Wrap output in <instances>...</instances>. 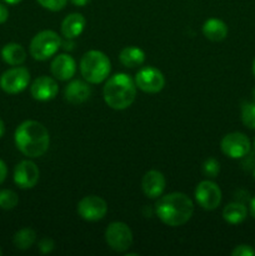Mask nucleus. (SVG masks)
<instances>
[{"mask_svg": "<svg viewBox=\"0 0 255 256\" xmlns=\"http://www.w3.org/2000/svg\"><path fill=\"white\" fill-rule=\"evenodd\" d=\"M92 95L89 84L82 80H72L66 85L64 90V96L69 104L80 105L86 102Z\"/></svg>", "mask_w": 255, "mask_h": 256, "instance_id": "nucleus-16", "label": "nucleus"}, {"mask_svg": "<svg viewBox=\"0 0 255 256\" xmlns=\"http://www.w3.org/2000/svg\"><path fill=\"white\" fill-rule=\"evenodd\" d=\"M102 95L108 106L114 110H125L132 106L136 96V84L130 75L119 72L106 80Z\"/></svg>", "mask_w": 255, "mask_h": 256, "instance_id": "nucleus-3", "label": "nucleus"}, {"mask_svg": "<svg viewBox=\"0 0 255 256\" xmlns=\"http://www.w3.org/2000/svg\"><path fill=\"white\" fill-rule=\"evenodd\" d=\"M76 210L79 216L85 222H99L106 215L108 204L100 196L89 195L80 200Z\"/></svg>", "mask_w": 255, "mask_h": 256, "instance_id": "nucleus-11", "label": "nucleus"}, {"mask_svg": "<svg viewBox=\"0 0 255 256\" xmlns=\"http://www.w3.org/2000/svg\"><path fill=\"white\" fill-rule=\"evenodd\" d=\"M9 18V10L2 2H0V24H4Z\"/></svg>", "mask_w": 255, "mask_h": 256, "instance_id": "nucleus-29", "label": "nucleus"}, {"mask_svg": "<svg viewBox=\"0 0 255 256\" xmlns=\"http://www.w3.org/2000/svg\"><path fill=\"white\" fill-rule=\"evenodd\" d=\"M19 202V198L18 194L12 190L5 189L0 192V208L4 210H12Z\"/></svg>", "mask_w": 255, "mask_h": 256, "instance_id": "nucleus-24", "label": "nucleus"}, {"mask_svg": "<svg viewBox=\"0 0 255 256\" xmlns=\"http://www.w3.org/2000/svg\"><path fill=\"white\" fill-rule=\"evenodd\" d=\"M232 256H255V250L250 245L242 244L235 246V249L232 252Z\"/></svg>", "mask_w": 255, "mask_h": 256, "instance_id": "nucleus-27", "label": "nucleus"}, {"mask_svg": "<svg viewBox=\"0 0 255 256\" xmlns=\"http://www.w3.org/2000/svg\"><path fill=\"white\" fill-rule=\"evenodd\" d=\"M135 84L142 92L156 94L165 86V78L160 70L152 66H145L135 75Z\"/></svg>", "mask_w": 255, "mask_h": 256, "instance_id": "nucleus-10", "label": "nucleus"}, {"mask_svg": "<svg viewBox=\"0 0 255 256\" xmlns=\"http://www.w3.org/2000/svg\"><path fill=\"white\" fill-rule=\"evenodd\" d=\"M254 150H255V139H254Z\"/></svg>", "mask_w": 255, "mask_h": 256, "instance_id": "nucleus-39", "label": "nucleus"}, {"mask_svg": "<svg viewBox=\"0 0 255 256\" xmlns=\"http://www.w3.org/2000/svg\"><path fill=\"white\" fill-rule=\"evenodd\" d=\"M4 132H5V124H4V122L2 120V118H0V138L4 135Z\"/></svg>", "mask_w": 255, "mask_h": 256, "instance_id": "nucleus-33", "label": "nucleus"}, {"mask_svg": "<svg viewBox=\"0 0 255 256\" xmlns=\"http://www.w3.org/2000/svg\"><path fill=\"white\" fill-rule=\"evenodd\" d=\"M2 59L12 66L22 65L26 60V52L18 42H9L2 49Z\"/></svg>", "mask_w": 255, "mask_h": 256, "instance_id": "nucleus-19", "label": "nucleus"}, {"mask_svg": "<svg viewBox=\"0 0 255 256\" xmlns=\"http://www.w3.org/2000/svg\"><path fill=\"white\" fill-rule=\"evenodd\" d=\"M50 70L56 79L65 82V80H70L75 75L76 62L70 55L60 54L54 58L50 65Z\"/></svg>", "mask_w": 255, "mask_h": 256, "instance_id": "nucleus-15", "label": "nucleus"}, {"mask_svg": "<svg viewBox=\"0 0 255 256\" xmlns=\"http://www.w3.org/2000/svg\"><path fill=\"white\" fill-rule=\"evenodd\" d=\"M55 242L52 238H44L39 242V250L42 254H49L54 250Z\"/></svg>", "mask_w": 255, "mask_h": 256, "instance_id": "nucleus-28", "label": "nucleus"}, {"mask_svg": "<svg viewBox=\"0 0 255 256\" xmlns=\"http://www.w3.org/2000/svg\"><path fill=\"white\" fill-rule=\"evenodd\" d=\"M2 249H0V255H2Z\"/></svg>", "mask_w": 255, "mask_h": 256, "instance_id": "nucleus-38", "label": "nucleus"}, {"mask_svg": "<svg viewBox=\"0 0 255 256\" xmlns=\"http://www.w3.org/2000/svg\"><path fill=\"white\" fill-rule=\"evenodd\" d=\"M44 9L50 12H60L66 6L68 0H36Z\"/></svg>", "mask_w": 255, "mask_h": 256, "instance_id": "nucleus-26", "label": "nucleus"}, {"mask_svg": "<svg viewBox=\"0 0 255 256\" xmlns=\"http://www.w3.org/2000/svg\"><path fill=\"white\" fill-rule=\"evenodd\" d=\"M59 92L58 82L50 76H40L32 82L30 94L38 102H49L56 96Z\"/></svg>", "mask_w": 255, "mask_h": 256, "instance_id": "nucleus-13", "label": "nucleus"}, {"mask_svg": "<svg viewBox=\"0 0 255 256\" xmlns=\"http://www.w3.org/2000/svg\"><path fill=\"white\" fill-rule=\"evenodd\" d=\"M202 172L206 176L210 178H216L220 172V164L216 159L214 158H209L205 160L204 165H202Z\"/></svg>", "mask_w": 255, "mask_h": 256, "instance_id": "nucleus-25", "label": "nucleus"}, {"mask_svg": "<svg viewBox=\"0 0 255 256\" xmlns=\"http://www.w3.org/2000/svg\"><path fill=\"white\" fill-rule=\"evenodd\" d=\"M248 216V209L242 202H230L222 210V218L226 222L232 225L242 224Z\"/></svg>", "mask_w": 255, "mask_h": 256, "instance_id": "nucleus-20", "label": "nucleus"}, {"mask_svg": "<svg viewBox=\"0 0 255 256\" xmlns=\"http://www.w3.org/2000/svg\"><path fill=\"white\" fill-rule=\"evenodd\" d=\"M14 142L18 150L28 158H40L48 152L50 145V135L46 128L35 120L22 122L16 128Z\"/></svg>", "mask_w": 255, "mask_h": 256, "instance_id": "nucleus-1", "label": "nucleus"}, {"mask_svg": "<svg viewBox=\"0 0 255 256\" xmlns=\"http://www.w3.org/2000/svg\"><path fill=\"white\" fill-rule=\"evenodd\" d=\"M36 242V232L30 228H25V229L19 230L15 232L14 238H12V242L19 250H28Z\"/></svg>", "mask_w": 255, "mask_h": 256, "instance_id": "nucleus-22", "label": "nucleus"}, {"mask_svg": "<svg viewBox=\"0 0 255 256\" xmlns=\"http://www.w3.org/2000/svg\"><path fill=\"white\" fill-rule=\"evenodd\" d=\"M5 2H6V4H10V5H15V4H19L20 2H22V0H4Z\"/></svg>", "mask_w": 255, "mask_h": 256, "instance_id": "nucleus-34", "label": "nucleus"}, {"mask_svg": "<svg viewBox=\"0 0 255 256\" xmlns=\"http://www.w3.org/2000/svg\"><path fill=\"white\" fill-rule=\"evenodd\" d=\"M39 168L32 160H22L14 169V182L20 189H32L39 182Z\"/></svg>", "mask_w": 255, "mask_h": 256, "instance_id": "nucleus-12", "label": "nucleus"}, {"mask_svg": "<svg viewBox=\"0 0 255 256\" xmlns=\"http://www.w3.org/2000/svg\"><path fill=\"white\" fill-rule=\"evenodd\" d=\"M30 82V72L26 68L14 66L8 69L0 76V88L6 94H19L24 92Z\"/></svg>", "mask_w": 255, "mask_h": 256, "instance_id": "nucleus-6", "label": "nucleus"}, {"mask_svg": "<svg viewBox=\"0 0 255 256\" xmlns=\"http://www.w3.org/2000/svg\"><path fill=\"white\" fill-rule=\"evenodd\" d=\"M252 74L255 75V58H254V60H252Z\"/></svg>", "mask_w": 255, "mask_h": 256, "instance_id": "nucleus-35", "label": "nucleus"}, {"mask_svg": "<svg viewBox=\"0 0 255 256\" xmlns=\"http://www.w3.org/2000/svg\"><path fill=\"white\" fill-rule=\"evenodd\" d=\"M250 214L255 219V195L252 196V199L250 200Z\"/></svg>", "mask_w": 255, "mask_h": 256, "instance_id": "nucleus-32", "label": "nucleus"}, {"mask_svg": "<svg viewBox=\"0 0 255 256\" xmlns=\"http://www.w3.org/2000/svg\"><path fill=\"white\" fill-rule=\"evenodd\" d=\"M252 178H254V180H255V168H254V170H252Z\"/></svg>", "mask_w": 255, "mask_h": 256, "instance_id": "nucleus-37", "label": "nucleus"}, {"mask_svg": "<svg viewBox=\"0 0 255 256\" xmlns=\"http://www.w3.org/2000/svg\"><path fill=\"white\" fill-rule=\"evenodd\" d=\"M242 122L249 129L255 130V102H245L242 106Z\"/></svg>", "mask_w": 255, "mask_h": 256, "instance_id": "nucleus-23", "label": "nucleus"}, {"mask_svg": "<svg viewBox=\"0 0 255 256\" xmlns=\"http://www.w3.org/2000/svg\"><path fill=\"white\" fill-rule=\"evenodd\" d=\"M252 102H255V88L252 89Z\"/></svg>", "mask_w": 255, "mask_h": 256, "instance_id": "nucleus-36", "label": "nucleus"}, {"mask_svg": "<svg viewBox=\"0 0 255 256\" xmlns=\"http://www.w3.org/2000/svg\"><path fill=\"white\" fill-rule=\"evenodd\" d=\"M108 245L116 252H124L132 244V232L125 222H112L105 230Z\"/></svg>", "mask_w": 255, "mask_h": 256, "instance_id": "nucleus-7", "label": "nucleus"}, {"mask_svg": "<svg viewBox=\"0 0 255 256\" xmlns=\"http://www.w3.org/2000/svg\"><path fill=\"white\" fill-rule=\"evenodd\" d=\"M86 20L80 12H72L65 16L62 22V34L66 39H75L84 32Z\"/></svg>", "mask_w": 255, "mask_h": 256, "instance_id": "nucleus-17", "label": "nucleus"}, {"mask_svg": "<svg viewBox=\"0 0 255 256\" xmlns=\"http://www.w3.org/2000/svg\"><path fill=\"white\" fill-rule=\"evenodd\" d=\"M155 212L168 226H182L192 219L194 204L186 194L172 192L160 196L155 205Z\"/></svg>", "mask_w": 255, "mask_h": 256, "instance_id": "nucleus-2", "label": "nucleus"}, {"mask_svg": "<svg viewBox=\"0 0 255 256\" xmlns=\"http://www.w3.org/2000/svg\"><path fill=\"white\" fill-rule=\"evenodd\" d=\"M165 176L158 170H150L142 176V189L144 192L145 196L149 199H156L162 195L165 190Z\"/></svg>", "mask_w": 255, "mask_h": 256, "instance_id": "nucleus-14", "label": "nucleus"}, {"mask_svg": "<svg viewBox=\"0 0 255 256\" xmlns=\"http://www.w3.org/2000/svg\"><path fill=\"white\" fill-rule=\"evenodd\" d=\"M6 175H8V168L6 164L0 159V184L4 182V180L6 179Z\"/></svg>", "mask_w": 255, "mask_h": 256, "instance_id": "nucleus-30", "label": "nucleus"}, {"mask_svg": "<svg viewBox=\"0 0 255 256\" xmlns=\"http://www.w3.org/2000/svg\"><path fill=\"white\" fill-rule=\"evenodd\" d=\"M202 34L210 42H222L228 35V26L222 20L212 18L208 19L202 25Z\"/></svg>", "mask_w": 255, "mask_h": 256, "instance_id": "nucleus-18", "label": "nucleus"}, {"mask_svg": "<svg viewBox=\"0 0 255 256\" xmlns=\"http://www.w3.org/2000/svg\"><path fill=\"white\" fill-rule=\"evenodd\" d=\"M220 148H222L224 155L229 156L230 159H242L249 154L252 144L246 135L239 132H229L222 138Z\"/></svg>", "mask_w": 255, "mask_h": 256, "instance_id": "nucleus-8", "label": "nucleus"}, {"mask_svg": "<svg viewBox=\"0 0 255 256\" xmlns=\"http://www.w3.org/2000/svg\"><path fill=\"white\" fill-rule=\"evenodd\" d=\"M62 39L52 30H42L38 32L30 42V54L35 60L44 62L52 58L59 50Z\"/></svg>", "mask_w": 255, "mask_h": 256, "instance_id": "nucleus-5", "label": "nucleus"}, {"mask_svg": "<svg viewBox=\"0 0 255 256\" xmlns=\"http://www.w3.org/2000/svg\"><path fill=\"white\" fill-rule=\"evenodd\" d=\"M75 6H85L86 4H89L92 0H70Z\"/></svg>", "mask_w": 255, "mask_h": 256, "instance_id": "nucleus-31", "label": "nucleus"}, {"mask_svg": "<svg viewBox=\"0 0 255 256\" xmlns=\"http://www.w3.org/2000/svg\"><path fill=\"white\" fill-rule=\"evenodd\" d=\"M195 200L202 209L208 212L215 210L222 202V190L214 182H200L195 189Z\"/></svg>", "mask_w": 255, "mask_h": 256, "instance_id": "nucleus-9", "label": "nucleus"}, {"mask_svg": "<svg viewBox=\"0 0 255 256\" xmlns=\"http://www.w3.org/2000/svg\"><path fill=\"white\" fill-rule=\"evenodd\" d=\"M119 60L126 68L140 66L145 62V52L138 46H126L120 52Z\"/></svg>", "mask_w": 255, "mask_h": 256, "instance_id": "nucleus-21", "label": "nucleus"}, {"mask_svg": "<svg viewBox=\"0 0 255 256\" xmlns=\"http://www.w3.org/2000/svg\"><path fill=\"white\" fill-rule=\"evenodd\" d=\"M112 70L110 59L99 50H89L80 60L82 76L90 84H100L108 79Z\"/></svg>", "mask_w": 255, "mask_h": 256, "instance_id": "nucleus-4", "label": "nucleus"}]
</instances>
